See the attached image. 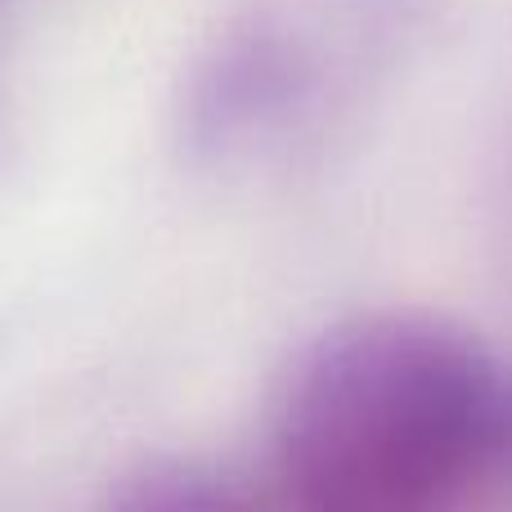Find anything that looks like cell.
Masks as SVG:
<instances>
[{"instance_id":"2","label":"cell","mask_w":512,"mask_h":512,"mask_svg":"<svg viewBox=\"0 0 512 512\" xmlns=\"http://www.w3.org/2000/svg\"><path fill=\"white\" fill-rule=\"evenodd\" d=\"M104 512H292L274 486L256 490L203 463H144L108 495Z\"/></svg>"},{"instance_id":"3","label":"cell","mask_w":512,"mask_h":512,"mask_svg":"<svg viewBox=\"0 0 512 512\" xmlns=\"http://www.w3.org/2000/svg\"><path fill=\"white\" fill-rule=\"evenodd\" d=\"M508 459H512V409H508Z\"/></svg>"},{"instance_id":"1","label":"cell","mask_w":512,"mask_h":512,"mask_svg":"<svg viewBox=\"0 0 512 512\" xmlns=\"http://www.w3.org/2000/svg\"><path fill=\"white\" fill-rule=\"evenodd\" d=\"M495 360L427 315H360L297 355L274 405V490L292 512H459L499 459Z\"/></svg>"}]
</instances>
